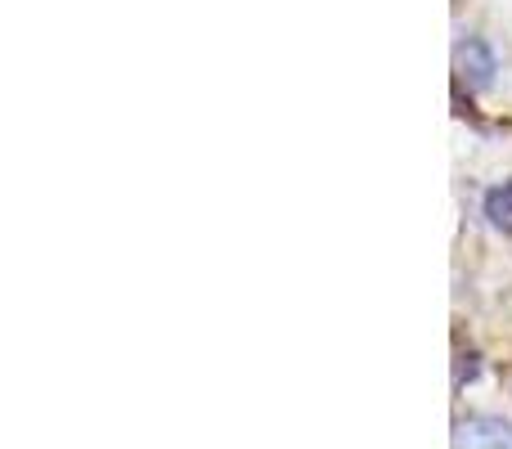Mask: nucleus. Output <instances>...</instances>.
Returning a JSON list of instances; mask_svg holds the SVG:
<instances>
[{"label":"nucleus","instance_id":"obj_1","mask_svg":"<svg viewBox=\"0 0 512 449\" xmlns=\"http://www.w3.org/2000/svg\"><path fill=\"white\" fill-rule=\"evenodd\" d=\"M459 449H512V427L499 418H468L459 423Z\"/></svg>","mask_w":512,"mask_h":449},{"label":"nucleus","instance_id":"obj_2","mask_svg":"<svg viewBox=\"0 0 512 449\" xmlns=\"http://www.w3.org/2000/svg\"><path fill=\"white\" fill-rule=\"evenodd\" d=\"M486 216L495 229H504V234H512V180H504L499 189H490L486 194Z\"/></svg>","mask_w":512,"mask_h":449}]
</instances>
